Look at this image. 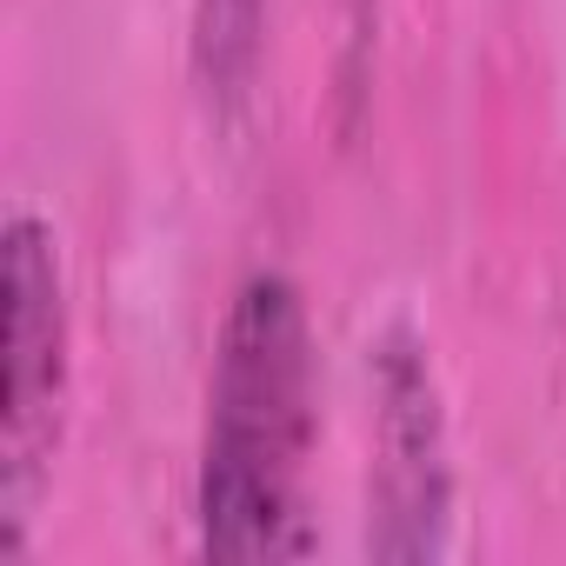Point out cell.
Instances as JSON below:
<instances>
[{
	"instance_id": "277c9868",
	"label": "cell",
	"mask_w": 566,
	"mask_h": 566,
	"mask_svg": "<svg viewBox=\"0 0 566 566\" xmlns=\"http://www.w3.org/2000/svg\"><path fill=\"white\" fill-rule=\"evenodd\" d=\"M266 0H193V74L213 107H240L260 74Z\"/></svg>"
},
{
	"instance_id": "7a4b0ae2",
	"label": "cell",
	"mask_w": 566,
	"mask_h": 566,
	"mask_svg": "<svg viewBox=\"0 0 566 566\" xmlns=\"http://www.w3.org/2000/svg\"><path fill=\"white\" fill-rule=\"evenodd\" d=\"M0 287H8V327H0V559H21L54 447H61V400H67V294L54 233L34 213H8L0 240Z\"/></svg>"
},
{
	"instance_id": "3957f363",
	"label": "cell",
	"mask_w": 566,
	"mask_h": 566,
	"mask_svg": "<svg viewBox=\"0 0 566 566\" xmlns=\"http://www.w3.org/2000/svg\"><path fill=\"white\" fill-rule=\"evenodd\" d=\"M380 559H433L447 546V433L433 400V367L413 340H387L380 354Z\"/></svg>"
},
{
	"instance_id": "6da1fadb",
	"label": "cell",
	"mask_w": 566,
	"mask_h": 566,
	"mask_svg": "<svg viewBox=\"0 0 566 566\" xmlns=\"http://www.w3.org/2000/svg\"><path fill=\"white\" fill-rule=\"evenodd\" d=\"M314 327L287 273H253L233 294L207 380L200 440V553L233 566H287L314 553Z\"/></svg>"
}]
</instances>
